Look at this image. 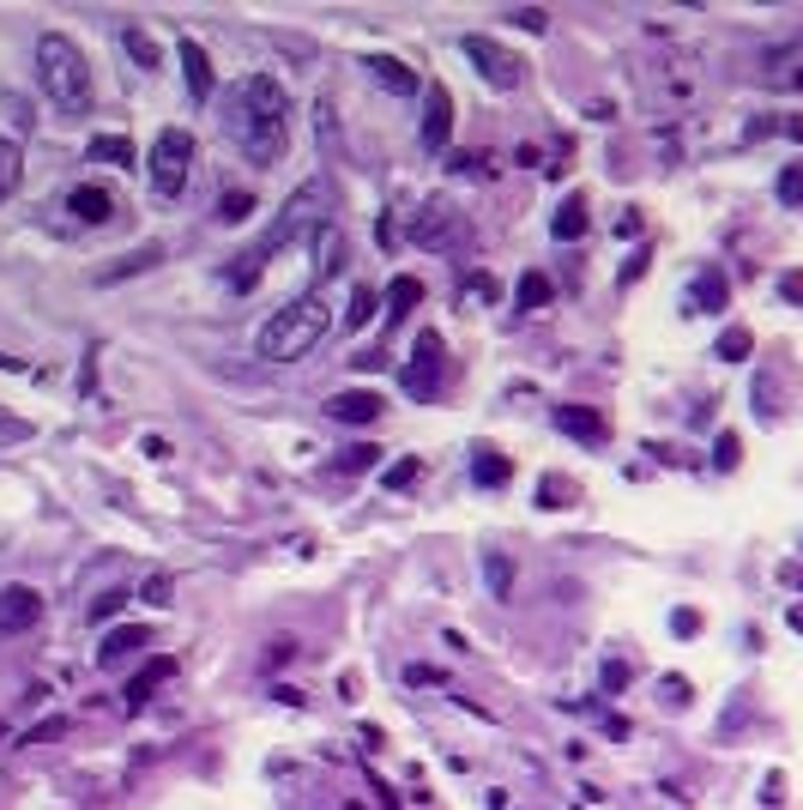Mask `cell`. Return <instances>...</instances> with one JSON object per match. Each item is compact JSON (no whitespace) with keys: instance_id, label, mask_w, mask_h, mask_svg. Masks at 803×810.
<instances>
[{"instance_id":"1","label":"cell","mask_w":803,"mask_h":810,"mask_svg":"<svg viewBox=\"0 0 803 810\" xmlns=\"http://www.w3.org/2000/svg\"><path fill=\"white\" fill-rule=\"evenodd\" d=\"M224 127L254 170H272L284 158V146H290V97H284V85L272 73H249L236 85V97H230Z\"/></svg>"},{"instance_id":"2","label":"cell","mask_w":803,"mask_h":810,"mask_svg":"<svg viewBox=\"0 0 803 810\" xmlns=\"http://www.w3.org/2000/svg\"><path fill=\"white\" fill-rule=\"evenodd\" d=\"M327 327H332V291L327 285H315V291H303L296 303H284L278 315L261 327V357L266 364H296V357H308L320 339H327Z\"/></svg>"},{"instance_id":"3","label":"cell","mask_w":803,"mask_h":810,"mask_svg":"<svg viewBox=\"0 0 803 810\" xmlns=\"http://www.w3.org/2000/svg\"><path fill=\"white\" fill-rule=\"evenodd\" d=\"M36 80H43V97L61 115H91V61L73 36L61 31L36 36Z\"/></svg>"},{"instance_id":"4","label":"cell","mask_w":803,"mask_h":810,"mask_svg":"<svg viewBox=\"0 0 803 810\" xmlns=\"http://www.w3.org/2000/svg\"><path fill=\"white\" fill-rule=\"evenodd\" d=\"M320 206H327V188H320V182L296 188V200L284 206V218L266 230L261 242H254L249 254H242V266H230L224 278H230V285H236V291H254V285H261V266L272 261V249H284V242H296V236H303V230H320V224H327V218H320Z\"/></svg>"},{"instance_id":"5","label":"cell","mask_w":803,"mask_h":810,"mask_svg":"<svg viewBox=\"0 0 803 810\" xmlns=\"http://www.w3.org/2000/svg\"><path fill=\"white\" fill-rule=\"evenodd\" d=\"M146 170H151V188H158L163 200H176L181 188H188V176H193V134L188 127H163V134L151 139Z\"/></svg>"},{"instance_id":"6","label":"cell","mask_w":803,"mask_h":810,"mask_svg":"<svg viewBox=\"0 0 803 810\" xmlns=\"http://www.w3.org/2000/svg\"><path fill=\"white\" fill-rule=\"evenodd\" d=\"M459 49H465V61H472V67L484 73L489 85H496V92H514V85L526 80V73H520L526 61L514 55V49H501L496 36H477V31H472V36H465V43H459Z\"/></svg>"},{"instance_id":"7","label":"cell","mask_w":803,"mask_h":810,"mask_svg":"<svg viewBox=\"0 0 803 810\" xmlns=\"http://www.w3.org/2000/svg\"><path fill=\"white\" fill-rule=\"evenodd\" d=\"M36 623H43V593H36V587H24V581L0 587V641L24 635V629H36Z\"/></svg>"},{"instance_id":"8","label":"cell","mask_w":803,"mask_h":810,"mask_svg":"<svg viewBox=\"0 0 803 810\" xmlns=\"http://www.w3.org/2000/svg\"><path fill=\"white\" fill-rule=\"evenodd\" d=\"M442 388V333H418V351H411L405 369V393L411 400H430Z\"/></svg>"},{"instance_id":"9","label":"cell","mask_w":803,"mask_h":810,"mask_svg":"<svg viewBox=\"0 0 803 810\" xmlns=\"http://www.w3.org/2000/svg\"><path fill=\"white\" fill-rule=\"evenodd\" d=\"M411 236H418L423 249H453V242L465 236V218L453 212V200H430L418 212V224H411Z\"/></svg>"},{"instance_id":"10","label":"cell","mask_w":803,"mask_h":810,"mask_svg":"<svg viewBox=\"0 0 803 810\" xmlns=\"http://www.w3.org/2000/svg\"><path fill=\"white\" fill-rule=\"evenodd\" d=\"M381 411H387V400L374 388H351V393H332L327 400V418L332 423H357V430L362 423H381Z\"/></svg>"},{"instance_id":"11","label":"cell","mask_w":803,"mask_h":810,"mask_svg":"<svg viewBox=\"0 0 803 810\" xmlns=\"http://www.w3.org/2000/svg\"><path fill=\"white\" fill-rule=\"evenodd\" d=\"M556 430L574 435L580 448H604V442H611V423H604L592 406H556Z\"/></svg>"},{"instance_id":"12","label":"cell","mask_w":803,"mask_h":810,"mask_svg":"<svg viewBox=\"0 0 803 810\" xmlns=\"http://www.w3.org/2000/svg\"><path fill=\"white\" fill-rule=\"evenodd\" d=\"M67 212H73V224H91V230H103L115 218V194L109 188H97V182H80L67 194Z\"/></svg>"},{"instance_id":"13","label":"cell","mask_w":803,"mask_h":810,"mask_svg":"<svg viewBox=\"0 0 803 810\" xmlns=\"http://www.w3.org/2000/svg\"><path fill=\"white\" fill-rule=\"evenodd\" d=\"M447 134H453V97H447V85H442V80H430V115H423V146H430V151H442V146H447Z\"/></svg>"},{"instance_id":"14","label":"cell","mask_w":803,"mask_h":810,"mask_svg":"<svg viewBox=\"0 0 803 810\" xmlns=\"http://www.w3.org/2000/svg\"><path fill=\"white\" fill-rule=\"evenodd\" d=\"M176 55H181V73H188V92H193V103H205V97L218 92V80H212V61H205V49L193 43V36H181V49H176Z\"/></svg>"},{"instance_id":"15","label":"cell","mask_w":803,"mask_h":810,"mask_svg":"<svg viewBox=\"0 0 803 810\" xmlns=\"http://www.w3.org/2000/svg\"><path fill=\"white\" fill-rule=\"evenodd\" d=\"M176 677V660L170 653H158V660H146V672H134V684H127V708H146L151 696H158L163 684Z\"/></svg>"},{"instance_id":"16","label":"cell","mask_w":803,"mask_h":810,"mask_svg":"<svg viewBox=\"0 0 803 810\" xmlns=\"http://www.w3.org/2000/svg\"><path fill=\"white\" fill-rule=\"evenodd\" d=\"M139 648H151V635H146L139 623H127V629H109V635H103L97 660H103V665H121L127 653H139Z\"/></svg>"},{"instance_id":"17","label":"cell","mask_w":803,"mask_h":810,"mask_svg":"<svg viewBox=\"0 0 803 810\" xmlns=\"http://www.w3.org/2000/svg\"><path fill=\"white\" fill-rule=\"evenodd\" d=\"M369 73L387 85L393 97H418V73H405V61H393V55H374L369 61Z\"/></svg>"},{"instance_id":"18","label":"cell","mask_w":803,"mask_h":810,"mask_svg":"<svg viewBox=\"0 0 803 810\" xmlns=\"http://www.w3.org/2000/svg\"><path fill=\"white\" fill-rule=\"evenodd\" d=\"M550 236L556 242H574V236H587V200H562L556 206V218H550Z\"/></svg>"},{"instance_id":"19","label":"cell","mask_w":803,"mask_h":810,"mask_svg":"<svg viewBox=\"0 0 803 810\" xmlns=\"http://www.w3.org/2000/svg\"><path fill=\"white\" fill-rule=\"evenodd\" d=\"M418 303H423V285H418L411 273H399L393 285H387V320H405Z\"/></svg>"},{"instance_id":"20","label":"cell","mask_w":803,"mask_h":810,"mask_svg":"<svg viewBox=\"0 0 803 810\" xmlns=\"http://www.w3.org/2000/svg\"><path fill=\"white\" fill-rule=\"evenodd\" d=\"M472 478L484 484V491H501V484L514 478V466L496 454V448H477V460H472Z\"/></svg>"},{"instance_id":"21","label":"cell","mask_w":803,"mask_h":810,"mask_svg":"<svg viewBox=\"0 0 803 810\" xmlns=\"http://www.w3.org/2000/svg\"><path fill=\"white\" fill-rule=\"evenodd\" d=\"M484 581H489V599H514V557L508 550H489L484 557Z\"/></svg>"},{"instance_id":"22","label":"cell","mask_w":803,"mask_h":810,"mask_svg":"<svg viewBox=\"0 0 803 810\" xmlns=\"http://www.w3.org/2000/svg\"><path fill=\"white\" fill-rule=\"evenodd\" d=\"M707 308H725V273H714V266H707L689 291V315H707Z\"/></svg>"},{"instance_id":"23","label":"cell","mask_w":803,"mask_h":810,"mask_svg":"<svg viewBox=\"0 0 803 810\" xmlns=\"http://www.w3.org/2000/svg\"><path fill=\"white\" fill-rule=\"evenodd\" d=\"M163 261V249L158 242H146V249H134V254H121L115 266H103V278H127V273H146V266H158Z\"/></svg>"},{"instance_id":"24","label":"cell","mask_w":803,"mask_h":810,"mask_svg":"<svg viewBox=\"0 0 803 810\" xmlns=\"http://www.w3.org/2000/svg\"><path fill=\"white\" fill-rule=\"evenodd\" d=\"M24 182V164H19V146L12 139H0V200H12Z\"/></svg>"},{"instance_id":"25","label":"cell","mask_w":803,"mask_h":810,"mask_svg":"<svg viewBox=\"0 0 803 810\" xmlns=\"http://www.w3.org/2000/svg\"><path fill=\"white\" fill-rule=\"evenodd\" d=\"M121 49L139 61V73H151V67H158V43H151V36L139 31V24H127V31H121Z\"/></svg>"},{"instance_id":"26","label":"cell","mask_w":803,"mask_h":810,"mask_svg":"<svg viewBox=\"0 0 803 810\" xmlns=\"http://www.w3.org/2000/svg\"><path fill=\"white\" fill-rule=\"evenodd\" d=\"M249 212H254V194H249V188H224V194H218V224H242Z\"/></svg>"},{"instance_id":"27","label":"cell","mask_w":803,"mask_h":810,"mask_svg":"<svg viewBox=\"0 0 803 810\" xmlns=\"http://www.w3.org/2000/svg\"><path fill=\"white\" fill-rule=\"evenodd\" d=\"M550 297H556V285H550L543 273H526L520 285H514V303H520V308H543Z\"/></svg>"},{"instance_id":"28","label":"cell","mask_w":803,"mask_h":810,"mask_svg":"<svg viewBox=\"0 0 803 810\" xmlns=\"http://www.w3.org/2000/svg\"><path fill=\"white\" fill-rule=\"evenodd\" d=\"M418 478H423V460H418V454L393 460V466L381 472V484H387V491H411V484H418Z\"/></svg>"},{"instance_id":"29","label":"cell","mask_w":803,"mask_h":810,"mask_svg":"<svg viewBox=\"0 0 803 810\" xmlns=\"http://www.w3.org/2000/svg\"><path fill=\"white\" fill-rule=\"evenodd\" d=\"M374 308H381V297H374L369 285H357V291H351V308H345V327H369Z\"/></svg>"},{"instance_id":"30","label":"cell","mask_w":803,"mask_h":810,"mask_svg":"<svg viewBox=\"0 0 803 810\" xmlns=\"http://www.w3.org/2000/svg\"><path fill=\"white\" fill-rule=\"evenodd\" d=\"M91 158L97 164H134V146H127L121 134H103V139H91Z\"/></svg>"},{"instance_id":"31","label":"cell","mask_w":803,"mask_h":810,"mask_svg":"<svg viewBox=\"0 0 803 810\" xmlns=\"http://www.w3.org/2000/svg\"><path fill=\"white\" fill-rule=\"evenodd\" d=\"M749 345H756V333H749V327H725L719 333V357H725V364H743Z\"/></svg>"},{"instance_id":"32","label":"cell","mask_w":803,"mask_h":810,"mask_svg":"<svg viewBox=\"0 0 803 810\" xmlns=\"http://www.w3.org/2000/svg\"><path fill=\"white\" fill-rule=\"evenodd\" d=\"M369 466H381V448L374 442H351L339 454V472H369Z\"/></svg>"},{"instance_id":"33","label":"cell","mask_w":803,"mask_h":810,"mask_svg":"<svg viewBox=\"0 0 803 810\" xmlns=\"http://www.w3.org/2000/svg\"><path fill=\"white\" fill-rule=\"evenodd\" d=\"M538 496H543V508H568V496H574V484H568L562 472H550V478L538 484Z\"/></svg>"},{"instance_id":"34","label":"cell","mask_w":803,"mask_h":810,"mask_svg":"<svg viewBox=\"0 0 803 810\" xmlns=\"http://www.w3.org/2000/svg\"><path fill=\"white\" fill-rule=\"evenodd\" d=\"M121 606H127V593H121V587H109L103 599H91V623H109V617L121 611Z\"/></svg>"},{"instance_id":"35","label":"cell","mask_w":803,"mask_h":810,"mask_svg":"<svg viewBox=\"0 0 803 810\" xmlns=\"http://www.w3.org/2000/svg\"><path fill=\"white\" fill-rule=\"evenodd\" d=\"M737 454H743V442H737V435L725 430L719 442H714V466H719V472H731V466H737Z\"/></svg>"},{"instance_id":"36","label":"cell","mask_w":803,"mask_h":810,"mask_svg":"<svg viewBox=\"0 0 803 810\" xmlns=\"http://www.w3.org/2000/svg\"><path fill=\"white\" fill-rule=\"evenodd\" d=\"M508 19H514V24H520V31H532V36H538V31H543V24H550V12H543V7H514V12H508Z\"/></svg>"},{"instance_id":"37","label":"cell","mask_w":803,"mask_h":810,"mask_svg":"<svg viewBox=\"0 0 803 810\" xmlns=\"http://www.w3.org/2000/svg\"><path fill=\"white\" fill-rule=\"evenodd\" d=\"M780 200H792V206H803V164H792V170L780 176Z\"/></svg>"},{"instance_id":"38","label":"cell","mask_w":803,"mask_h":810,"mask_svg":"<svg viewBox=\"0 0 803 810\" xmlns=\"http://www.w3.org/2000/svg\"><path fill=\"white\" fill-rule=\"evenodd\" d=\"M176 581H170V575H151V581H146V599H151V606H176Z\"/></svg>"},{"instance_id":"39","label":"cell","mask_w":803,"mask_h":810,"mask_svg":"<svg viewBox=\"0 0 803 810\" xmlns=\"http://www.w3.org/2000/svg\"><path fill=\"white\" fill-rule=\"evenodd\" d=\"M604 690H628V660H604Z\"/></svg>"},{"instance_id":"40","label":"cell","mask_w":803,"mask_h":810,"mask_svg":"<svg viewBox=\"0 0 803 810\" xmlns=\"http://www.w3.org/2000/svg\"><path fill=\"white\" fill-rule=\"evenodd\" d=\"M665 702H677V708H683V702H689V684H683V677H665Z\"/></svg>"},{"instance_id":"41","label":"cell","mask_w":803,"mask_h":810,"mask_svg":"<svg viewBox=\"0 0 803 810\" xmlns=\"http://www.w3.org/2000/svg\"><path fill=\"white\" fill-rule=\"evenodd\" d=\"M780 291H785L792 303H803V273H785V278H780Z\"/></svg>"},{"instance_id":"42","label":"cell","mask_w":803,"mask_h":810,"mask_svg":"<svg viewBox=\"0 0 803 810\" xmlns=\"http://www.w3.org/2000/svg\"><path fill=\"white\" fill-rule=\"evenodd\" d=\"M670 623H677V635H695V629H701V617H695V611H677Z\"/></svg>"},{"instance_id":"43","label":"cell","mask_w":803,"mask_h":810,"mask_svg":"<svg viewBox=\"0 0 803 810\" xmlns=\"http://www.w3.org/2000/svg\"><path fill=\"white\" fill-rule=\"evenodd\" d=\"M345 810H362V804H345Z\"/></svg>"}]
</instances>
